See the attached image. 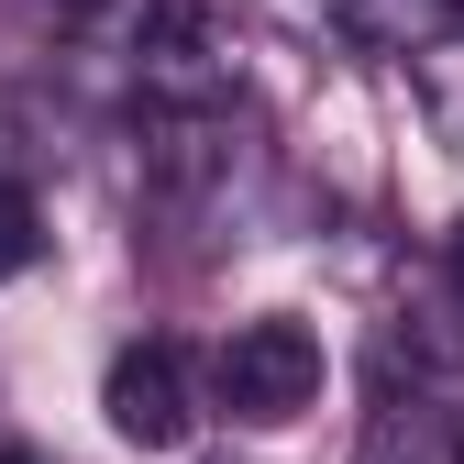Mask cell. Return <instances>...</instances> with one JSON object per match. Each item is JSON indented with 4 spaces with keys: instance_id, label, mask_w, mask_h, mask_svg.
I'll list each match as a JSON object with an SVG mask.
<instances>
[{
    "instance_id": "1",
    "label": "cell",
    "mask_w": 464,
    "mask_h": 464,
    "mask_svg": "<svg viewBox=\"0 0 464 464\" xmlns=\"http://www.w3.org/2000/svg\"><path fill=\"white\" fill-rule=\"evenodd\" d=\"M67 34L144 122H199V111H232V89H244V55L210 0H78Z\"/></svg>"
},
{
    "instance_id": "2",
    "label": "cell",
    "mask_w": 464,
    "mask_h": 464,
    "mask_svg": "<svg viewBox=\"0 0 464 464\" xmlns=\"http://www.w3.org/2000/svg\"><path fill=\"white\" fill-rule=\"evenodd\" d=\"M321 387H332V354H321V332L310 321H232L221 332V354H210V410H232L244 431H287L299 410H321Z\"/></svg>"
},
{
    "instance_id": "3",
    "label": "cell",
    "mask_w": 464,
    "mask_h": 464,
    "mask_svg": "<svg viewBox=\"0 0 464 464\" xmlns=\"http://www.w3.org/2000/svg\"><path fill=\"white\" fill-rule=\"evenodd\" d=\"M100 420H111V442H133V453H178L199 431V376H188V354L166 332L122 343V354L100 365Z\"/></svg>"
},
{
    "instance_id": "4",
    "label": "cell",
    "mask_w": 464,
    "mask_h": 464,
    "mask_svg": "<svg viewBox=\"0 0 464 464\" xmlns=\"http://www.w3.org/2000/svg\"><path fill=\"white\" fill-rule=\"evenodd\" d=\"M354 464H464V420L442 410L431 387H376V410L354 431Z\"/></svg>"
},
{
    "instance_id": "5",
    "label": "cell",
    "mask_w": 464,
    "mask_h": 464,
    "mask_svg": "<svg viewBox=\"0 0 464 464\" xmlns=\"http://www.w3.org/2000/svg\"><path fill=\"white\" fill-rule=\"evenodd\" d=\"M343 23H354L365 44H387V55H442L453 34H464V0H343Z\"/></svg>"
},
{
    "instance_id": "6",
    "label": "cell",
    "mask_w": 464,
    "mask_h": 464,
    "mask_svg": "<svg viewBox=\"0 0 464 464\" xmlns=\"http://www.w3.org/2000/svg\"><path fill=\"white\" fill-rule=\"evenodd\" d=\"M34 255H44V199L23 178H0V276H23Z\"/></svg>"
},
{
    "instance_id": "7",
    "label": "cell",
    "mask_w": 464,
    "mask_h": 464,
    "mask_svg": "<svg viewBox=\"0 0 464 464\" xmlns=\"http://www.w3.org/2000/svg\"><path fill=\"white\" fill-rule=\"evenodd\" d=\"M442 276L464 287V210H453V232H442Z\"/></svg>"
},
{
    "instance_id": "8",
    "label": "cell",
    "mask_w": 464,
    "mask_h": 464,
    "mask_svg": "<svg viewBox=\"0 0 464 464\" xmlns=\"http://www.w3.org/2000/svg\"><path fill=\"white\" fill-rule=\"evenodd\" d=\"M0 464H44V453H34V442H23V431H0Z\"/></svg>"
}]
</instances>
